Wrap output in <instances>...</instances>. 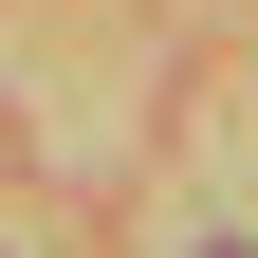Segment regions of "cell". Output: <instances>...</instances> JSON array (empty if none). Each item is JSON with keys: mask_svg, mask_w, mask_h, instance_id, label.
I'll return each instance as SVG.
<instances>
[{"mask_svg": "<svg viewBox=\"0 0 258 258\" xmlns=\"http://www.w3.org/2000/svg\"><path fill=\"white\" fill-rule=\"evenodd\" d=\"M221 258H240V240H221Z\"/></svg>", "mask_w": 258, "mask_h": 258, "instance_id": "cell-1", "label": "cell"}]
</instances>
